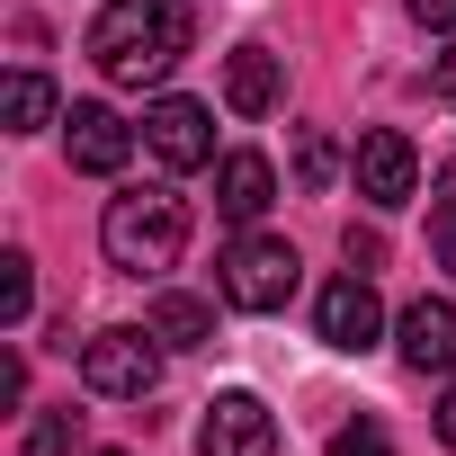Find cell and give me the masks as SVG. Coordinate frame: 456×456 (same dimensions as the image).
<instances>
[{
    "label": "cell",
    "mask_w": 456,
    "mask_h": 456,
    "mask_svg": "<svg viewBox=\"0 0 456 456\" xmlns=\"http://www.w3.org/2000/svg\"><path fill=\"white\" fill-rule=\"evenodd\" d=\"M28 314H37V260L28 251H0V322L28 331Z\"/></svg>",
    "instance_id": "16"
},
{
    "label": "cell",
    "mask_w": 456,
    "mask_h": 456,
    "mask_svg": "<svg viewBox=\"0 0 456 456\" xmlns=\"http://www.w3.org/2000/svg\"><path fill=\"white\" fill-rule=\"evenodd\" d=\"M152 331H161V349H215V305L206 296H152Z\"/></svg>",
    "instance_id": "13"
},
{
    "label": "cell",
    "mask_w": 456,
    "mask_h": 456,
    "mask_svg": "<svg viewBox=\"0 0 456 456\" xmlns=\"http://www.w3.org/2000/svg\"><path fill=\"white\" fill-rule=\"evenodd\" d=\"M197 456H278V411L260 394H215L206 420H197Z\"/></svg>",
    "instance_id": "7"
},
{
    "label": "cell",
    "mask_w": 456,
    "mask_h": 456,
    "mask_svg": "<svg viewBox=\"0 0 456 456\" xmlns=\"http://www.w3.org/2000/svg\"><path fill=\"white\" fill-rule=\"evenodd\" d=\"M99 251L126 278H170L179 251H188V197H170V188H117L108 215H99Z\"/></svg>",
    "instance_id": "2"
},
{
    "label": "cell",
    "mask_w": 456,
    "mask_h": 456,
    "mask_svg": "<svg viewBox=\"0 0 456 456\" xmlns=\"http://www.w3.org/2000/svg\"><path fill=\"white\" fill-rule=\"evenodd\" d=\"M411 10V28H429V37H456V0H403Z\"/></svg>",
    "instance_id": "20"
},
{
    "label": "cell",
    "mask_w": 456,
    "mask_h": 456,
    "mask_svg": "<svg viewBox=\"0 0 456 456\" xmlns=\"http://www.w3.org/2000/svg\"><path fill=\"white\" fill-rule=\"evenodd\" d=\"M81 447V411L63 403V411H37L28 420V438H19V456H72Z\"/></svg>",
    "instance_id": "17"
},
{
    "label": "cell",
    "mask_w": 456,
    "mask_h": 456,
    "mask_svg": "<svg viewBox=\"0 0 456 456\" xmlns=\"http://www.w3.org/2000/svg\"><path fill=\"white\" fill-rule=\"evenodd\" d=\"M429 251L456 278V161H438V179H429Z\"/></svg>",
    "instance_id": "15"
},
{
    "label": "cell",
    "mask_w": 456,
    "mask_h": 456,
    "mask_svg": "<svg viewBox=\"0 0 456 456\" xmlns=\"http://www.w3.org/2000/svg\"><path fill=\"white\" fill-rule=\"evenodd\" d=\"M296 278H305V260H296L287 233H242L233 251L215 260V296L233 314H287L296 305Z\"/></svg>",
    "instance_id": "3"
},
{
    "label": "cell",
    "mask_w": 456,
    "mask_h": 456,
    "mask_svg": "<svg viewBox=\"0 0 456 456\" xmlns=\"http://www.w3.org/2000/svg\"><path fill=\"white\" fill-rule=\"evenodd\" d=\"M81 385L108 394V403H143L161 385V331L152 322H108L81 340Z\"/></svg>",
    "instance_id": "4"
},
{
    "label": "cell",
    "mask_w": 456,
    "mask_h": 456,
    "mask_svg": "<svg viewBox=\"0 0 456 456\" xmlns=\"http://www.w3.org/2000/svg\"><path fill=\"white\" fill-rule=\"evenodd\" d=\"M188 45H197L188 0H108L99 28H90V63H99L117 90H152V81H170Z\"/></svg>",
    "instance_id": "1"
},
{
    "label": "cell",
    "mask_w": 456,
    "mask_h": 456,
    "mask_svg": "<svg viewBox=\"0 0 456 456\" xmlns=\"http://www.w3.org/2000/svg\"><path fill=\"white\" fill-rule=\"evenodd\" d=\"M429 99H438V108H456V45H447V54H429Z\"/></svg>",
    "instance_id": "22"
},
{
    "label": "cell",
    "mask_w": 456,
    "mask_h": 456,
    "mask_svg": "<svg viewBox=\"0 0 456 456\" xmlns=\"http://www.w3.org/2000/svg\"><path fill=\"white\" fill-rule=\"evenodd\" d=\"M63 152H72V170L117 179V170L134 161V126H126L108 99H72V108H63Z\"/></svg>",
    "instance_id": "8"
},
{
    "label": "cell",
    "mask_w": 456,
    "mask_h": 456,
    "mask_svg": "<svg viewBox=\"0 0 456 456\" xmlns=\"http://www.w3.org/2000/svg\"><path fill=\"white\" fill-rule=\"evenodd\" d=\"M394 349L411 376H456V305L447 296H411L394 322Z\"/></svg>",
    "instance_id": "10"
},
{
    "label": "cell",
    "mask_w": 456,
    "mask_h": 456,
    "mask_svg": "<svg viewBox=\"0 0 456 456\" xmlns=\"http://www.w3.org/2000/svg\"><path fill=\"white\" fill-rule=\"evenodd\" d=\"M278 90H287V72H278L269 45H233V54H224V108H233V117H269Z\"/></svg>",
    "instance_id": "12"
},
{
    "label": "cell",
    "mask_w": 456,
    "mask_h": 456,
    "mask_svg": "<svg viewBox=\"0 0 456 456\" xmlns=\"http://www.w3.org/2000/svg\"><path fill=\"white\" fill-rule=\"evenodd\" d=\"M314 331H322V349H340V358L376 349V340H385V305H376V287H367L358 269L331 278V287L314 296Z\"/></svg>",
    "instance_id": "9"
},
{
    "label": "cell",
    "mask_w": 456,
    "mask_h": 456,
    "mask_svg": "<svg viewBox=\"0 0 456 456\" xmlns=\"http://www.w3.org/2000/svg\"><path fill=\"white\" fill-rule=\"evenodd\" d=\"M90 456H134V447H90Z\"/></svg>",
    "instance_id": "24"
},
{
    "label": "cell",
    "mask_w": 456,
    "mask_h": 456,
    "mask_svg": "<svg viewBox=\"0 0 456 456\" xmlns=\"http://www.w3.org/2000/svg\"><path fill=\"white\" fill-rule=\"evenodd\" d=\"M331 456H394V438H385V420H340Z\"/></svg>",
    "instance_id": "19"
},
{
    "label": "cell",
    "mask_w": 456,
    "mask_h": 456,
    "mask_svg": "<svg viewBox=\"0 0 456 456\" xmlns=\"http://www.w3.org/2000/svg\"><path fill=\"white\" fill-rule=\"evenodd\" d=\"M269 206H278L269 152H224V161H215V215H224V224H242V233H251Z\"/></svg>",
    "instance_id": "11"
},
{
    "label": "cell",
    "mask_w": 456,
    "mask_h": 456,
    "mask_svg": "<svg viewBox=\"0 0 456 456\" xmlns=\"http://www.w3.org/2000/svg\"><path fill=\"white\" fill-rule=\"evenodd\" d=\"M331 170H340L331 134H322V126H305V134H296V179H305V188H331Z\"/></svg>",
    "instance_id": "18"
},
{
    "label": "cell",
    "mask_w": 456,
    "mask_h": 456,
    "mask_svg": "<svg viewBox=\"0 0 456 456\" xmlns=\"http://www.w3.org/2000/svg\"><path fill=\"white\" fill-rule=\"evenodd\" d=\"M438 447H456V385H447V403H438Z\"/></svg>",
    "instance_id": "23"
},
{
    "label": "cell",
    "mask_w": 456,
    "mask_h": 456,
    "mask_svg": "<svg viewBox=\"0 0 456 456\" xmlns=\"http://www.w3.org/2000/svg\"><path fill=\"white\" fill-rule=\"evenodd\" d=\"M349 269H358V278H376V269H385V242H376V233H358V224H349Z\"/></svg>",
    "instance_id": "21"
},
{
    "label": "cell",
    "mask_w": 456,
    "mask_h": 456,
    "mask_svg": "<svg viewBox=\"0 0 456 456\" xmlns=\"http://www.w3.org/2000/svg\"><path fill=\"white\" fill-rule=\"evenodd\" d=\"M45 126H63L54 81L45 72H10V134H45Z\"/></svg>",
    "instance_id": "14"
},
{
    "label": "cell",
    "mask_w": 456,
    "mask_h": 456,
    "mask_svg": "<svg viewBox=\"0 0 456 456\" xmlns=\"http://www.w3.org/2000/svg\"><path fill=\"white\" fill-rule=\"evenodd\" d=\"M349 179H358V197H367L376 215H403V206L420 197V152H411V134L367 126V134H358V152H349Z\"/></svg>",
    "instance_id": "5"
},
{
    "label": "cell",
    "mask_w": 456,
    "mask_h": 456,
    "mask_svg": "<svg viewBox=\"0 0 456 456\" xmlns=\"http://www.w3.org/2000/svg\"><path fill=\"white\" fill-rule=\"evenodd\" d=\"M143 152H152L161 170H206V161H224V152H215V108H206V99H152V108H143Z\"/></svg>",
    "instance_id": "6"
}]
</instances>
